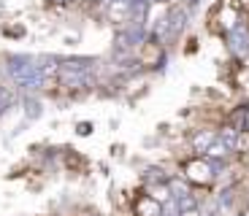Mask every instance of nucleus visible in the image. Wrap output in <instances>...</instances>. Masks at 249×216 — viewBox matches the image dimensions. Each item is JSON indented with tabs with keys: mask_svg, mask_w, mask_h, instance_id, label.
Segmentation results:
<instances>
[{
	"mask_svg": "<svg viewBox=\"0 0 249 216\" xmlns=\"http://www.w3.org/2000/svg\"><path fill=\"white\" fill-rule=\"evenodd\" d=\"M184 179L187 181H193V184H212V179H214V165H212V160H190L187 162V167H184Z\"/></svg>",
	"mask_w": 249,
	"mask_h": 216,
	"instance_id": "obj_1",
	"label": "nucleus"
},
{
	"mask_svg": "<svg viewBox=\"0 0 249 216\" xmlns=\"http://www.w3.org/2000/svg\"><path fill=\"white\" fill-rule=\"evenodd\" d=\"M136 216H162V203H157L149 195H143V198L136 200Z\"/></svg>",
	"mask_w": 249,
	"mask_h": 216,
	"instance_id": "obj_2",
	"label": "nucleus"
},
{
	"mask_svg": "<svg viewBox=\"0 0 249 216\" xmlns=\"http://www.w3.org/2000/svg\"><path fill=\"white\" fill-rule=\"evenodd\" d=\"M130 3L133 0H108V8H106L108 19L111 22H124L127 14H130Z\"/></svg>",
	"mask_w": 249,
	"mask_h": 216,
	"instance_id": "obj_3",
	"label": "nucleus"
},
{
	"mask_svg": "<svg viewBox=\"0 0 249 216\" xmlns=\"http://www.w3.org/2000/svg\"><path fill=\"white\" fill-rule=\"evenodd\" d=\"M60 73H62V68H60V60L57 57H41L38 60V76L41 79H54Z\"/></svg>",
	"mask_w": 249,
	"mask_h": 216,
	"instance_id": "obj_4",
	"label": "nucleus"
},
{
	"mask_svg": "<svg viewBox=\"0 0 249 216\" xmlns=\"http://www.w3.org/2000/svg\"><path fill=\"white\" fill-rule=\"evenodd\" d=\"M184 19H187L184 8H174V11L168 14V19H165V30H168V35H179V33L184 30Z\"/></svg>",
	"mask_w": 249,
	"mask_h": 216,
	"instance_id": "obj_5",
	"label": "nucleus"
},
{
	"mask_svg": "<svg viewBox=\"0 0 249 216\" xmlns=\"http://www.w3.org/2000/svg\"><path fill=\"white\" fill-rule=\"evenodd\" d=\"M217 141V133H212V130H203V133H198V135L193 138V149L195 151H209V146H212V143Z\"/></svg>",
	"mask_w": 249,
	"mask_h": 216,
	"instance_id": "obj_6",
	"label": "nucleus"
},
{
	"mask_svg": "<svg viewBox=\"0 0 249 216\" xmlns=\"http://www.w3.org/2000/svg\"><path fill=\"white\" fill-rule=\"evenodd\" d=\"M228 151H231V149L225 146L222 141H214L212 146H209V151H206V160H225Z\"/></svg>",
	"mask_w": 249,
	"mask_h": 216,
	"instance_id": "obj_7",
	"label": "nucleus"
},
{
	"mask_svg": "<svg viewBox=\"0 0 249 216\" xmlns=\"http://www.w3.org/2000/svg\"><path fill=\"white\" fill-rule=\"evenodd\" d=\"M60 79L65 81L68 86H79V84H84V76H81V70H68V68H62Z\"/></svg>",
	"mask_w": 249,
	"mask_h": 216,
	"instance_id": "obj_8",
	"label": "nucleus"
},
{
	"mask_svg": "<svg viewBox=\"0 0 249 216\" xmlns=\"http://www.w3.org/2000/svg\"><path fill=\"white\" fill-rule=\"evenodd\" d=\"M168 186H171V195H174V200H179V198H187V195H190V189H187V184H184V181H176V179H171V181H168Z\"/></svg>",
	"mask_w": 249,
	"mask_h": 216,
	"instance_id": "obj_9",
	"label": "nucleus"
},
{
	"mask_svg": "<svg viewBox=\"0 0 249 216\" xmlns=\"http://www.w3.org/2000/svg\"><path fill=\"white\" fill-rule=\"evenodd\" d=\"M11 103H14V95H11V89L0 84V114L6 111V108H11Z\"/></svg>",
	"mask_w": 249,
	"mask_h": 216,
	"instance_id": "obj_10",
	"label": "nucleus"
},
{
	"mask_svg": "<svg viewBox=\"0 0 249 216\" xmlns=\"http://www.w3.org/2000/svg\"><path fill=\"white\" fill-rule=\"evenodd\" d=\"M176 208H179V214H184V211H193V208H198V205H195V198H193V195H187V198H179V200H176Z\"/></svg>",
	"mask_w": 249,
	"mask_h": 216,
	"instance_id": "obj_11",
	"label": "nucleus"
},
{
	"mask_svg": "<svg viewBox=\"0 0 249 216\" xmlns=\"http://www.w3.org/2000/svg\"><path fill=\"white\" fill-rule=\"evenodd\" d=\"M219 141L225 143L228 149H236V130H231V127H225V133L219 135Z\"/></svg>",
	"mask_w": 249,
	"mask_h": 216,
	"instance_id": "obj_12",
	"label": "nucleus"
},
{
	"mask_svg": "<svg viewBox=\"0 0 249 216\" xmlns=\"http://www.w3.org/2000/svg\"><path fill=\"white\" fill-rule=\"evenodd\" d=\"M27 116H41V103H33V100H27Z\"/></svg>",
	"mask_w": 249,
	"mask_h": 216,
	"instance_id": "obj_13",
	"label": "nucleus"
},
{
	"mask_svg": "<svg viewBox=\"0 0 249 216\" xmlns=\"http://www.w3.org/2000/svg\"><path fill=\"white\" fill-rule=\"evenodd\" d=\"M89 133V124H79V135H87Z\"/></svg>",
	"mask_w": 249,
	"mask_h": 216,
	"instance_id": "obj_14",
	"label": "nucleus"
},
{
	"mask_svg": "<svg viewBox=\"0 0 249 216\" xmlns=\"http://www.w3.org/2000/svg\"><path fill=\"white\" fill-rule=\"evenodd\" d=\"M179 216H200V211L193 208V211H184V214H179Z\"/></svg>",
	"mask_w": 249,
	"mask_h": 216,
	"instance_id": "obj_15",
	"label": "nucleus"
},
{
	"mask_svg": "<svg viewBox=\"0 0 249 216\" xmlns=\"http://www.w3.org/2000/svg\"><path fill=\"white\" fill-rule=\"evenodd\" d=\"M238 216H249V211H244V214H238Z\"/></svg>",
	"mask_w": 249,
	"mask_h": 216,
	"instance_id": "obj_16",
	"label": "nucleus"
}]
</instances>
